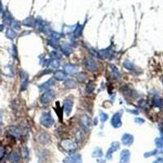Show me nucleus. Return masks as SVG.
I'll use <instances>...</instances> for the list:
<instances>
[{
    "instance_id": "nucleus-2",
    "label": "nucleus",
    "mask_w": 163,
    "mask_h": 163,
    "mask_svg": "<svg viewBox=\"0 0 163 163\" xmlns=\"http://www.w3.org/2000/svg\"><path fill=\"white\" fill-rule=\"evenodd\" d=\"M60 147L65 152H67L69 153H72L78 148V144L75 141H73L71 139H64L60 142Z\"/></svg>"
},
{
    "instance_id": "nucleus-11",
    "label": "nucleus",
    "mask_w": 163,
    "mask_h": 163,
    "mask_svg": "<svg viewBox=\"0 0 163 163\" xmlns=\"http://www.w3.org/2000/svg\"><path fill=\"white\" fill-rule=\"evenodd\" d=\"M122 143L124 146H131L134 142V137L133 135L129 134V133H124L122 136Z\"/></svg>"
},
{
    "instance_id": "nucleus-39",
    "label": "nucleus",
    "mask_w": 163,
    "mask_h": 163,
    "mask_svg": "<svg viewBox=\"0 0 163 163\" xmlns=\"http://www.w3.org/2000/svg\"><path fill=\"white\" fill-rule=\"evenodd\" d=\"M97 124H98V119H97V118H95V119H94V125H97Z\"/></svg>"
},
{
    "instance_id": "nucleus-22",
    "label": "nucleus",
    "mask_w": 163,
    "mask_h": 163,
    "mask_svg": "<svg viewBox=\"0 0 163 163\" xmlns=\"http://www.w3.org/2000/svg\"><path fill=\"white\" fill-rule=\"evenodd\" d=\"M64 87L68 89H74L77 87V83L76 81H74L73 79H71V78H68L64 81Z\"/></svg>"
},
{
    "instance_id": "nucleus-4",
    "label": "nucleus",
    "mask_w": 163,
    "mask_h": 163,
    "mask_svg": "<svg viewBox=\"0 0 163 163\" xmlns=\"http://www.w3.org/2000/svg\"><path fill=\"white\" fill-rule=\"evenodd\" d=\"M122 111H118L113 115L111 119V125L113 127L118 129L122 126Z\"/></svg>"
},
{
    "instance_id": "nucleus-38",
    "label": "nucleus",
    "mask_w": 163,
    "mask_h": 163,
    "mask_svg": "<svg viewBox=\"0 0 163 163\" xmlns=\"http://www.w3.org/2000/svg\"><path fill=\"white\" fill-rule=\"evenodd\" d=\"M98 163H105V160L104 159H98L97 160Z\"/></svg>"
},
{
    "instance_id": "nucleus-16",
    "label": "nucleus",
    "mask_w": 163,
    "mask_h": 163,
    "mask_svg": "<svg viewBox=\"0 0 163 163\" xmlns=\"http://www.w3.org/2000/svg\"><path fill=\"white\" fill-rule=\"evenodd\" d=\"M112 56V52L110 48H106V49H103L98 51V57L101 58V59H107L109 58Z\"/></svg>"
},
{
    "instance_id": "nucleus-15",
    "label": "nucleus",
    "mask_w": 163,
    "mask_h": 163,
    "mask_svg": "<svg viewBox=\"0 0 163 163\" xmlns=\"http://www.w3.org/2000/svg\"><path fill=\"white\" fill-rule=\"evenodd\" d=\"M54 84H55L54 80L50 78V79H48L47 82H44L43 83L39 85V86H38V89H39L40 92L47 91V90H48V89H50V88L52 87V86H54Z\"/></svg>"
},
{
    "instance_id": "nucleus-31",
    "label": "nucleus",
    "mask_w": 163,
    "mask_h": 163,
    "mask_svg": "<svg viewBox=\"0 0 163 163\" xmlns=\"http://www.w3.org/2000/svg\"><path fill=\"white\" fill-rule=\"evenodd\" d=\"M94 89H95V84L93 83H88L86 91L87 93H92L94 91Z\"/></svg>"
},
{
    "instance_id": "nucleus-19",
    "label": "nucleus",
    "mask_w": 163,
    "mask_h": 163,
    "mask_svg": "<svg viewBox=\"0 0 163 163\" xmlns=\"http://www.w3.org/2000/svg\"><path fill=\"white\" fill-rule=\"evenodd\" d=\"M46 64H48V66L54 69H57L60 66V62L59 59H52L50 60H47Z\"/></svg>"
},
{
    "instance_id": "nucleus-24",
    "label": "nucleus",
    "mask_w": 163,
    "mask_h": 163,
    "mask_svg": "<svg viewBox=\"0 0 163 163\" xmlns=\"http://www.w3.org/2000/svg\"><path fill=\"white\" fill-rule=\"evenodd\" d=\"M153 104L157 108H162L163 106V101L162 99L158 96H156L153 99Z\"/></svg>"
},
{
    "instance_id": "nucleus-3",
    "label": "nucleus",
    "mask_w": 163,
    "mask_h": 163,
    "mask_svg": "<svg viewBox=\"0 0 163 163\" xmlns=\"http://www.w3.org/2000/svg\"><path fill=\"white\" fill-rule=\"evenodd\" d=\"M56 97V93L52 89H48L47 91H45L43 94L42 95L40 98L41 103L43 104H48L50 102H52L53 99Z\"/></svg>"
},
{
    "instance_id": "nucleus-6",
    "label": "nucleus",
    "mask_w": 163,
    "mask_h": 163,
    "mask_svg": "<svg viewBox=\"0 0 163 163\" xmlns=\"http://www.w3.org/2000/svg\"><path fill=\"white\" fill-rule=\"evenodd\" d=\"M120 148V143L118 142V141H114L111 143L110 147L108 148V149L107 150V153H106V159L107 160H112L113 158V153L114 152L118 151L119 149Z\"/></svg>"
},
{
    "instance_id": "nucleus-14",
    "label": "nucleus",
    "mask_w": 163,
    "mask_h": 163,
    "mask_svg": "<svg viewBox=\"0 0 163 163\" xmlns=\"http://www.w3.org/2000/svg\"><path fill=\"white\" fill-rule=\"evenodd\" d=\"M73 102L71 99L69 98H66L64 101V111L65 114L67 116L70 115L72 109H73Z\"/></svg>"
},
{
    "instance_id": "nucleus-10",
    "label": "nucleus",
    "mask_w": 163,
    "mask_h": 163,
    "mask_svg": "<svg viewBox=\"0 0 163 163\" xmlns=\"http://www.w3.org/2000/svg\"><path fill=\"white\" fill-rule=\"evenodd\" d=\"M91 118L87 115H83L81 117L80 119V123H81V127L83 129L84 131H87L90 129L91 127Z\"/></svg>"
},
{
    "instance_id": "nucleus-1",
    "label": "nucleus",
    "mask_w": 163,
    "mask_h": 163,
    "mask_svg": "<svg viewBox=\"0 0 163 163\" xmlns=\"http://www.w3.org/2000/svg\"><path fill=\"white\" fill-rule=\"evenodd\" d=\"M39 122L40 124L45 128H50L52 127L55 121L50 112H43L40 117Z\"/></svg>"
},
{
    "instance_id": "nucleus-33",
    "label": "nucleus",
    "mask_w": 163,
    "mask_h": 163,
    "mask_svg": "<svg viewBox=\"0 0 163 163\" xmlns=\"http://www.w3.org/2000/svg\"><path fill=\"white\" fill-rule=\"evenodd\" d=\"M12 56L14 57V58H16L17 57V51H16V46L13 44L12 45Z\"/></svg>"
},
{
    "instance_id": "nucleus-13",
    "label": "nucleus",
    "mask_w": 163,
    "mask_h": 163,
    "mask_svg": "<svg viewBox=\"0 0 163 163\" xmlns=\"http://www.w3.org/2000/svg\"><path fill=\"white\" fill-rule=\"evenodd\" d=\"M63 69L68 74H73L78 72V66L73 64H66L63 66Z\"/></svg>"
},
{
    "instance_id": "nucleus-26",
    "label": "nucleus",
    "mask_w": 163,
    "mask_h": 163,
    "mask_svg": "<svg viewBox=\"0 0 163 163\" xmlns=\"http://www.w3.org/2000/svg\"><path fill=\"white\" fill-rule=\"evenodd\" d=\"M6 37L11 40L15 39L16 38V33L12 29H8V30L6 31Z\"/></svg>"
},
{
    "instance_id": "nucleus-35",
    "label": "nucleus",
    "mask_w": 163,
    "mask_h": 163,
    "mask_svg": "<svg viewBox=\"0 0 163 163\" xmlns=\"http://www.w3.org/2000/svg\"><path fill=\"white\" fill-rule=\"evenodd\" d=\"M127 111L131 113V114H134V115H138L139 114V111L136 110V109H127Z\"/></svg>"
},
{
    "instance_id": "nucleus-12",
    "label": "nucleus",
    "mask_w": 163,
    "mask_h": 163,
    "mask_svg": "<svg viewBox=\"0 0 163 163\" xmlns=\"http://www.w3.org/2000/svg\"><path fill=\"white\" fill-rule=\"evenodd\" d=\"M85 66L89 71L95 72L98 69V64L93 59H87L85 61Z\"/></svg>"
},
{
    "instance_id": "nucleus-17",
    "label": "nucleus",
    "mask_w": 163,
    "mask_h": 163,
    "mask_svg": "<svg viewBox=\"0 0 163 163\" xmlns=\"http://www.w3.org/2000/svg\"><path fill=\"white\" fill-rule=\"evenodd\" d=\"M20 160V155L19 152L13 151L9 155V161L12 163H18Z\"/></svg>"
},
{
    "instance_id": "nucleus-8",
    "label": "nucleus",
    "mask_w": 163,
    "mask_h": 163,
    "mask_svg": "<svg viewBox=\"0 0 163 163\" xmlns=\"http://www.w3.org/2000/svg\"><path fill=\"white\" fill-rule=\"evenodd\" d=\"M8 134L15 139H20L22 136V132L17 127H10L8 129Z\"/></svg>"
},
{
    "instance_id": "nucleus-18",
    "label": "nucleus",
    "mask_w": 163,
    "mask_h": 163,
    "mask_svg": "<svg viewBox=\"0 0 163 163\" xmlns=\"http://www.w3.org/2000/svg\"><path fill=\"white\" fill-rule=\"evenodd\" d=\"M109 67H110V69H111V74L112 76H113V78L115 80L120 79L122 75H121V73H120L118 69L116 67L115 65H113V64H110Z\"/></svg>"
},
{
    "instance_id": "nucleus-28",
    "label": "nucleus",
    "mask_w": 163,
    "mask_h": 163,
    "mask_svg": "<svg viewBox=\"0 0 163 163\" xmlns=\"http://www.w3.org/2000/svg\"><path fill=\"white\" fill-rule=\"evenodd\" d=\"M99 118H100V122H101L102 123H104V122H106V121L108 119V115L107 113L100 111L99 112Z\"/></svg>"
},
{
    "instance_id": "nucleus-9",
    "label": "nucleus",
    "mask_w": 163,
    "mask_h": 163,
    "mask_svg": "<svg viewBox=\"0 0 163 163\" xmlns=\"http://www.w3.org/2000/svg\"><path fill=\"white\" fill-rule=\"evenodd\" d=\"M131 159V152L128 149H122L120 153L119 163H129Z\"/></svg>"
},
{
    "instance_id": "nucleus-21",
    "label": "nucleus",
    "mask_w": 163,
    "mask_h": 163,
    "mask_svg": "<svg viewBox=\"0 0 163 163\" xmlns=\"http://www.w3.org/2000/svg\"><path fill=\"white\" fill-rule=\"evenodd\" d=\"M51 138L48 135V133H41L38 136V141L42 144H48L50 143Z\"/></svg>"
},
{
    "instance_id": "nucleus-7",
    "label": "nucleus",
    "mask_w": 163,
    "mask_h": 163,
    "mask_svg": "<svg viewBox=\"0 0 163 163\" xmlns=\"http://www.w3.org/2000/svg\"><path fill=\"white\" fill-rule=\"evenodd\" d=\"M20 83H21L20 86L21 91H24L27 89L29 85V74L24 70H21L20 72Z\"/></svg>"
},
{
    "instance_id": "nucleus-27",
    "label": "nucleus",
    "mask_w": 163,
    "mask_h": 163,
    "mask_svg": "<svg viewBox=\"0 0 163 163\" xmlns=\"http://www.w3.org/2000/svg\"><path fill=\"white\" fill-rule=\"evenodd\" d=\"M123 66L125 69H127L128 70H135V64H133L132 62H131L130 60H125L123 62Z\"/></svg>"
},
{
    "instance_id": "nucleus-32",
    "label": "nucleus",
    "mask_w": 163,
    "mask_h": 163,
    "mask_svg": "<svg viewBox=\"0 0 163 163\" xmlns=\"http://www.w3.org/2000/svg\"><path fill=\"white\" fill-rule=\"evenodd\" d=\"M6 153V150L3 146H0V160H2L4 157Z\"/></svg>"
},
{
    "instance_id": "nucleus-40",
    "label": "nucleus",
    "mask_w": 163,
    "mask_h": 163,
    "mask_svg": "<svg viewBox=\"0 0 163 163\" xmlns=\"http://www.w3.org/2000/svg\"><path fill=\"white\" fill-rule=\"evenodd\" d=\"M4 29V26L3 25H0V31H3Z\"/></svg>"
},
{
    "instance_id": "nucleus-29",
    "label": "nucleus",
    "mask_w": 163,
    "mask_h": 163,
    "mask_svg": "<svg viewBox=\"0 0 163 163\" xmlns=\"http://www.w3.org/2000/svg\"><path fill=\"white\" fill-rule=\"evenodd\" d=\"M77 80H78V82H79V83H83V82H85V81L87 80V75H86V73H78V74L77 75Z\"/></svg>"
},
{
    "instance_id": "nucleus-5",
    "label": "nucleus",
    "mask_w": 163,
    "mask_h": 163,
    "mask_svg": "<svg viewBox=\"0 0 163 163\" xmlns=\"http://www.w3.org/2000/svg\"><path fill=\"white\" fill-rule=\"evenodd\" d=\"M64 163H83V157L80 153H71L63 160Z\"/></svg>"
},
{
    "instance_id": "nucleus-20",
    "label": "nucleus",
    "mask_w": 163,
    "mask_h": 163,
    "mask_svg": "<svg viewBox=\"0 0 163 163\" xmlns=\"http://www.w3.org/2000/svg\"><path fill=\"white\" fill-rule=\"evenodd\" d=\"M66 77H67V73L65 72L60 71V70H57L54 73V78L56 81H60V82L64 81L66 79Z\"/></svg>"
},
{
    "instance_id": "nucleus-25",
    "label": "nucleus",
    "mask_w": 163,
    "mask_h": 163,
    "mask_svg": "<svg viewBox=\"0 0 163 163\" xmlns=\"http://www.w3.org/2000/svg\"><path fill=\"white\" fill-rule=\"evenodd\" d=\"M92 157H96V158H99L103 156V150L100 148H96L93 152H92Z\"/></svg>"
},
{
    "instance_id": "nucleus-37",
    "label": "nucleus",
    "mask_w": 163,
    "mask_h": 163,
    "mask_svg": "<svg viewBox=\"0 0 163 163\" xmlns=\"http://www.w3.org/2000/svg\"><path fill=\"white\" fill-rule=\"evenodd\" d=\"M2 123H3V114L1 113V111H0V128H1Z\"/></svg>"
},
{
    "instance_id": "nucleus-23",
    "label": "nucleus",
    "mask_w": 163,
    "mask_h": 163,
    "mask_svg": "<svg viewBox=\"0 0 163 163\" xmlns=\"http://www.w3.org/2000/svg\"><path fill=\"white\" fill-rule=\"evenodd\" d=\"M61 51H62V52L64 53V55H66L68 56H69V54L72 52L73 49H72V47L70 44L65 43H64L61 46Z\"/></svg>"
},
{
    "instance_id": "nucleus-36",
    "label": "nucleus",
    "mask_w": 163,
    "mask_h": 163,
    "mask_svg": "<svg viewBox=\"0 0 163 163\" xmlns=\"http://www.w3.org/2000/svg\"><path fill=\"white\" fill-rule=\"evenodd\" d=\"M135 122H136V123L138 124H143V122H144V119H143V118H135Z\"/></svg>"
},
{
    "instance_id": "nucleus-30",
    "label": "nucleus",
    "mask_w": 163,
    "mask_h": 163,
    "mask_svg": "<svg viewBox=\"0 0 163 163\" xmlns=\"http://www.w3.org/2000/svg\"><path fill=\"white\" fill-rule=\"evenodd\" d=\"M22 155L24 157V158L28 161L29 157V152L27 147H24L22 148Z\"/></svg>"
},
{
    "instance_id": "nucleus-34",
    "label": "nucleus",
    "mask_w": 163,
    "mask_h": 163,
    "mask_svg": "<svg viewBox=\"0 0 163 163\" xmlns=\"http://www.w3.org/2000/svg\"><path fill=\"white\" fill-rule=\"evenodd\" d=\"M156 144L158 146V147H161L163 145V138H157L156 139Z\"/></svg>"
}]
</instances>
